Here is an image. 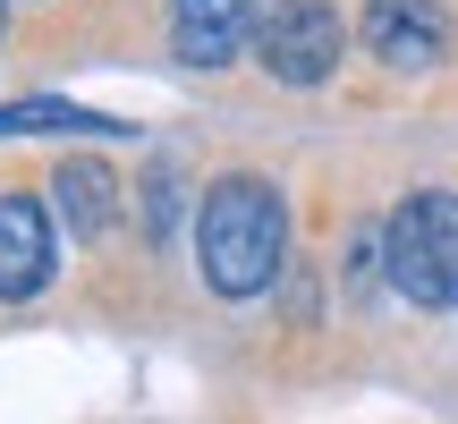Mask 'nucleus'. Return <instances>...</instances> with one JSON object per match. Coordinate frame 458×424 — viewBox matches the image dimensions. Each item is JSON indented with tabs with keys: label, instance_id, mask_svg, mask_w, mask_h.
<instances>
[{
	"label": "nucleus",
	"instance_id": "obj_1",
	"mask_svg": "<svg viewBox=\"0 0 458 424\" xmlns=\"http://www.w3.org/2000/svg\"><path fill=\"white\" fill-rule=\"evenodd\" d=\"M196 255H204V280L221 297H263L289 263V204H280L272 179L255 170H229V179L204 187V212H196Z\"/></svg>",
	"mask_w": 458,
	"mask_h": 424
},
{
	"label": "nucleus",
	"instance_id": "obj_2",
	"mask_svg": "<svg viewBox=\"0 0 458 424\" xmlns=\"http://www.w3.org/2000/svg\"><path fill=\"white\" fill-rule=\"evenodd\" d=\"M382 272L408 306H458V196L450 187H416L399 196L391 229H382Z\"/></svg>",
	"mask_w": 458,
	"mask_h": 424
},
{
	"label": "nucleus",
	"instance_id": "obj_3",
	"mask_svg": "<svg viewBox=\"0 0 458 424\" xmlns=\"http://www.w3.org/2000/svg\"><path fill=\"white\" fill-rule=\"evenodd\" d=\"M340 51H348V34L331 0H280V9L255 17V60L272 85H323L340 68Z\"/></svg>",
	"mask_w": 458,
	"mask_h": 424
},
{
	"label": "nucleus",
	"instance_id": "obj_4",
	"mask_svg": "<svg viewBox=\"0 0 458 424\" xmlns=\"http://www.w3.org/2000/svg\"><path fill=\"white\" fill-rule=\"evenodd\" d=\"M357 34H365V51H374L382 68H399V77H425V68H442V51H450L442 0H365Z\"/></svg>",
	"mask_w": 458,
	"mask_h": 424
},
{
	"label": "nucleus",
	"instance_id": "obj_5",
	"mask_svg": "<svg viewBox=\"0 0 458 424\" xmlns=\"http://www.w3.org/2000/svg\"><path fill=\"white\" fill-rule=\"evenodd\" d=\"M60 272V238H51V204L0 196V306H26Z\"/></svg>",
	"mask_w": 458,
	"mask_h": 424
},
{
	"label": "nucleus",
	"instance_id": "obj_6",
	"mask_svg": "<svg viewBox=\"0 0 458 424\" xmlns=\"http://www.w3.org/2000/svg\"><path fill=\"white\" fill-rule=\"evenodd\" d=\"M255 43V0H170V51L187 68H229Z\"/></svg>",
	"mask_w": 458,
	"mask_h": 424
},
{
	"label": "nucleus",
	"instance_id": "obj_7",
	"mask_svg": "<svg viewBox=\"0 0 458 424\" xmlns=\"http://www.w3.org/2000/svg\"><path fill=\"white\" fill-rule=\"evenodd\" d=\"M51 204H60V221L77 229V238H111L119 221V179L102 162H60L51 170Z\"/></svg>",
	"mask_w": 458,
	"mask_h": 424
},
{
	"label": "nucleus",
	"instance_id": "obj_8",
	"mask_svg": "<svg viewBox=\"0 0 458 424\" xmlns=\"http://www.w3.org/2000/svg\"><path fill=\"white\" fill-rule=\"evenodd\" d=\"M128 119H102L85 102H0V136H119Z\"/></svg>",
	"mask_w": 458,
	"mask_h": 424
},
{
	"label": "nucleus",
	"instance_id": "obj_9",
	"mask_svg": "<svg viewBox=\"0 0 458 424\" xmlns=\"http://www.w3.org/2000/svg\"><path fill=\"white\" fill-rule=\"evenodd\" d=\"M170 221H179V179H170V170H153V179H145V238L162 246Z\"/></svg>",
	"mask_w": 458,
	"mask_h": 424
},
{
	"label": "nucleus",
	"instance_id": "obj_10",
	"mask_svg": "<svg viewBox=\"0 0 458 424\" xmlns=\"http://www.w3.org/2000/svg\"><path fill=\"white\" fill-rule=\"evenodd\" d=\"M0 17H9V0H0Z\"/></svg>",
	"mask_w": 458,
	"mask_h": 424
}]
</instances>
